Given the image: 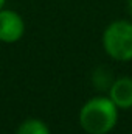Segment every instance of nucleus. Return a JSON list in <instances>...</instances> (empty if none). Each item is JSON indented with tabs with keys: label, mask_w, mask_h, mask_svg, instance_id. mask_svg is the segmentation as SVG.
I'll use <instances>...</instances> for the list:
<instances>
[{
	"label": "nucleus",
	"mask_w": 132,
	"mask_h": 134,
	"mask_svg": "<svg viewBox=\"0 0 132 134\" xmlns=\"http://www.w3.org/2000/svg\"><path fill=\"white\" fill-rule=\"evenodd\" d=\"M104 52L115 61L126 63L132 59V22L113 20L103 33Z\"/></svg>",
	"instance_id": "nucleus-2"
},
{
	"label": "nucleus",
	"mask_w": 132,
	"mask_h": 134,
	"mask_svg": "<svg viewBox=\"0 0 132 134\" xmlns=\"http://www.w3.org/2000/svg\"><path fill=\"white\" fill-rule=\"evenodd\" d=\"M128 9H129V14L132 16V0H128Z\"/></svg>",
	"instance_id": "nucleus-6"
},
{
	"label": "nucleus",
	"mask_w": 132,
	"mask_h": 134,
	"mask_svg": "<svg viewBox=\"0 0 132 134\" xmlns=\"http://www.w3.org/2000/svg\"><path fill=\"white\" fill-rule=\"evenodd\" d=\"M16 134H50V128L39 119H27L19 125Z\"/></svg>",
	"instance_id": "nucleus-5"
},
{
	"label": "nucleus",
	"mask_w": 132,
	"mask_h": 134,
	"mask_svg": "<svg viewBox=\"0 0 132 134\" xmlns=\"http://www.w3.org/2000/svg\"><path fill=\"white\" fill-rule=\"evenodd\" d=\"M118 122V108L109 97H93L79 111V125L87 134H107Z\"/></svg>",
	"instance_id": "nucleus-1"
},
{
	"label": "nucleus",
	"mask_w": 132,
	"mask_h": 134,
	"mask_svg": "<svg viewBox=\"0 0 132 134\" xmlns=\"http://www.w3.org/2000/svg\"><path fill=\"white\" fill-rule=\"evenodd\" d=\"M25 34V22L22 16L13 9H0V41L14 44Z\"/></svg>",
	"instance_id": "nucleus-3"
},
{
	"label": "nucleus",
	"mask_w": 132,
	"mask_h": 134,
	"mask_svg": "<svg viewBox=\"0 0 132 134\" xmlns=\"http://www.w3.org/2000/svg\"><path fill=\"white\" fill-rule=\"evenodd\" d=\"M109 98L117 104L118 109L132 108V78L121 76L117 78L109 87Z\"/></svg>",
	"instance_id": "nucleus-4"
},
{
	"label": "nucleus",
	"mask_w": 132,
	"mask_h": 134,
	"mask_svg": "<svg viewBox=\"0 0 132 134\" xmlns=\"http://www.w3.org/2000/svg\"><path fill=\"white\" fill-rule=\"evenodd\" d=\"M5 2H6V0H0V9H2L3 6H5Z\"/></svg>",
	"instance_id": "nucleus-7"
}]
</instances>
